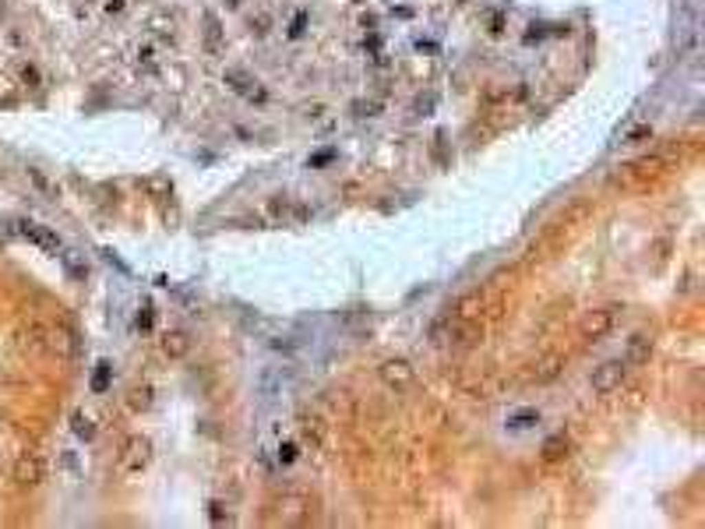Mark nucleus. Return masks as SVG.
<instances>
[{
  "instance_id": "obj_1",
  "label": "nucleus",
  "mask_w": 705,
  "mask_h": 529,
  "mask_svg": "<svg viewBox=\"0 0 705 529\" xmlns=\"http://www.w3.org/2000/svg\"><path fill=\"white\" fill-rule=\"evenodd\" d=\"M628 364H625V356H614V360H603V364L592 371V378H589V385H592V392L596 396H610V392H617L620 385H625V378H628Z\"/></svg>"
},
{
  "instance_id": "obj_2",
  "label": "nucleus",
  "mask_w": 705,
  "mask_h": 529,
  "mask_svg": "<svg viewBox=\"0 0 705 529\" xmlns=\"http://www.w3.org/2000/svg\"><path fill=\"white\" fill-rule=\"evenodd\" d=\"M378 374H381V381L391 388V392H406V388L413 385V364L409 360H402V356H391V360H384V364L378 367Z\"/></svg>"
},
{
  "instance_id": "obj_3",
  "label": "nucleus",
  "mask_w": 705,
  "mask_h": 529,
  "mask_svg": "<svg viewBox=\"0 0 705 529\" xmlns=\"http://www.w3.org/2000/svg\"><path fill=\"white\" fill-rule=\"evenodd\" d=\"M617 311H620V307H600V311H592V314L582 321V336H585L589 343L603 339L607 332H614V325H617Z\"/></svg>"
},
{
  "instance_id": "obj_4",
  "label": "nucleus",
  "mask_w": 705,
  "mask_h": 529,
  "mask_svg": "<svg viewBox=\"0 0 705 529\" xmlns=\"http://www.w3.org/2000/svg\"><path fill=\"white\" fill-rule=\"evenodd\" d=\"M653 336L649 332H635V336L628 339V346H625V364L628 367H642V364H649V356H653Z\"/></svg>"
},
{
  "instance_id": "obj_5",
  "label": "nucleus",
  "mask_w": 705,
  "mask_h": 529,
  "mask_svg": "<svg viewBox=\"0 0 705 529\" xmlns=\"http://www.w3.org/2000/svg\"><path fill=\"white\" fill-rule=\"evenodd\" d=\"M162 353H166L169 360H184V356L191 353V336H187V332H180V328L166 332V336H162Z\"/></svg>"
},
{
  "instance_id": "obj_6",
  "label": "nucleus",
  "mask_w": 705,
  "mask_h": 529,
  "mask_svg": "<svg viewBox=\"0 0 705 529\" xmlns=\"http://www.w3.org/2000/svg\"><path fill=\"white\" fill-rule=\"evenodd\" d=\"M561 364H564V356H561V353H550V356H543L540 364H536V371H532V381H540V385L554 381V378L561 374Z\"/></svg>"
},
{
  "instance_id": "obj_7",
  "label": "nucleus",
  "mask_w": 705,
  "mask_h": 529,
  "mask_svg": "<svg viewBox=\"0 0 705 529\" xmlns=\"http://www.w3.org/2000/svg\"><path fill=\"white\" fill-rule=\"evenodd\" d=\"M564 455H568V441H564V434H557V438H550L543 444V462H557Z\"/></svg>"
},
{
  "instance_id": "obj_8",
  "label": "nucleus",
  "mask_w": 705,
  "mask_h": 529,
  "mask_svg": "<svg viewBox=\"0 0 705 529\" xmlns=\"http://www.w3.org/2000/svg\"><path fill=\"white\" fill-rule=\"evenodd\" d=\"M131 452H134V455H131V469H141V466L149 462V441H138V438H134V441H131Z\"/></svg>"
},
{
  "instance_id": "obj_9",
  "label": "nucleus",
  "mask_w": 705,
  "mask_h": 529,
  "mask_svg": "<svg viewBox=\"0 0 705 529\" xmlns=\"http://www.w3.org/2000/svg\"><path fill=\"white\" fill-rule=\"evenodd\" d=\"M152 406V388H134L131 392V409H149Z\"/></svg>"
},
{
  "instance_id": "obj_10",
  "label": "nucleus",
  "mask_w": 705,
  "mask_h": 529,
  "mask_svg": "<svg viewBox=\"0 0 705 529\" xmlns=\"http://www.w3.org/2000/svg\"><path fill=\"white\" fill-rule=\"evenodd\" d=\"M532 424H540V413L536 409H525V413L512 416V427H532Z\"/></svg>"
},
{
  "instance_id": "obj_11",
  "label": "nucleus",
  "mask_w": 705,
  "mask_h": 529,
  "mask_svg": "<svg viewBox=\"0 0 705 529\" xmlns=\"http://www.w3.org/2000/svg\"><path fill=\"white\" fill-rule=\"evenodd\" d=\"M279 459H282V462H293V459H296V444H293V441H286V444L279 449Z\"/></svg>"
},
{
  "instance_id": "obj_12",
  "label": "nucleus",
  "mask_w": 705,
  "mask_h": 529,
  "mask_svg": "<svg viewBox=\"0 0 705 529\" xmlns=\"http://www.w3.org/2000/svg\"><path fill=\"white\" fill-rule=\"evenodd\" d=\"M208 508H212V522H222V519L230 522V512H222V505H219V501H212Z\"/></svg>"
}]
</instances>
